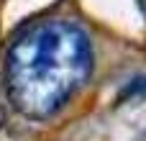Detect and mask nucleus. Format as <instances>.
<instances>
[{
    "label": "nucleus",
    "instance_id": "obj_1",
    "mask_svg": "<svg viewBox=\"0 0 146 141\" xmlns=\"http://www.w3.org/2000/svg\"><path fill=\"white\" fill-rule=\"evenodd\" d=\"M90 72L92 44L80 26L62 18L36 21L5 54V92L21 116L46 121L74 98Z\"/></svg>",
    "mask_w": 146,
    "mask_h": 141
}]
</instances>
